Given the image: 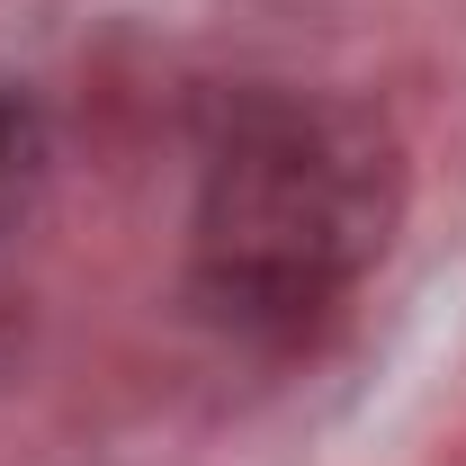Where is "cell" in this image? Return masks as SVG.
I'll use <instances>...</instances> for the list:
<instances>
[{
    "mask_svg": "<svg viewBox=\"0 0 466 466\" xmlns=\"http://www.w3.org/2000/svg\"><path fill=\"white\" fill-rule=\"evenodd\" d=\"M404 225V153L350 99H242L207 144L188 260L233 323H296L377 269Z\"/></svg>",
    "mask_w": 466,
    "mask_h": 466,
    "instance_id": "6da1fadb",
    "label": "cell"
},
{
    "mask_svg": "<svg viewBox=\"0 0 466 466\" xmlns=\"http://www.w3.org/2000/svg\"><path fill=\"white\" fill-rule=\"evenodd\" d=\"M18 153V99H0V162Z\"/></svg>",
    "mask_w": 466,
    "mask_h": 466,
    "instance_id": "7a4b0ae2",
    "label": "cell"
}]
</instances>
